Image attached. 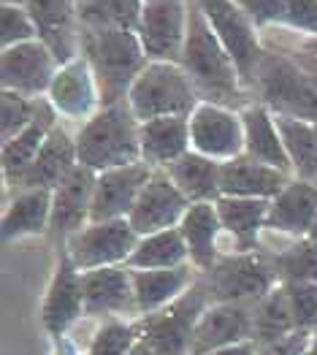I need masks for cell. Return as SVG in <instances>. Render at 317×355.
I'll return each instance as SVG.
<instances>
[{"label":"cell","mask_w":317,"mask_h":355,"mask_svg":"<svg viewBox=\"0 0 317 355\" xmlns=\"http://www.w3.org/2000/svg\"><path fill=\"white\" fill-rule=\"evenodd\" d=\"M179 65L190 76L198 98L206 103H220L233 109L244 98V85L236 71V62L214 35L196 0H187V38Z\"/></svg>","instance_id":"1"},{"label":"cell","mask_w":317,"mask_h":355,"mask_svg":"<svg viewBox=\"0 0 317 355\" xmlns=\"http://www.w3.org/2000/svg\"><path fill=\"white\" fill-rule=\"evenodd\" d=\"M82 55L101 89V106L128 101L139 73L149 65L136 30L82 28Z\"/></svg>","instance_id":"2"},{"label":"cell","mask_w":317,"mask_h":355,"mask_svg":"<svg viewBox=\"0 0 317 355\" xmlns=\"http://www.w3.org/2000/svg\"><path fill=\"white\" fill-rule=\"evenodd\" d=\"M142 122L128 101L101 106L76 133L79 163L92 171H109L142 160Z\"/></svg>","instance_id":"3"},{"label":"cell","mask_w":317,"mask_h":355,"mask_svg":"<svg viewBox=\"0 0 317 355\" xmlns=\"http://www.w3.org/2000/svg\"><path fill=\"white\" fill-rule=\"evenodd\" d=\"M252 89H258L263 103L277 117H293L317 122V89L290 52L266 49L255 71Z\"/></svg>","instance_id":"4"},{"label":"cell","mask_w":317,"mask_h":355,"mask_svg":"<svg viewBox=\"0 0 317 355\" xmlns=\"http://www.w3.org/2000/svg\"><path fill=\"white\" fill-rule=\"evenodd\" d=\"M139 122L157 117H190L201 103L190 76L179 62H149L128 92Z\"/></svg>","instance_id":"5"},{"label":"cell","mask_w":317,"mask_h":355,"mask_svg":"<svg viewBox=\"0 0 317 355\" xmlns=\"http://www.w3.org/2000/svg\"><path fill=\"white\" fill-rule=\"evenodd\" d=\"M196 6L203 11L214 35L220 38V44L225 46V52L236 62L241 85L250 89L255 82L258 62L266 52L260 44L258 25L247 17V11L236 0H196Z\"/></svg>","instance_id":"6"},{"label":"cell","mask_w":317,"mask_h":355,"mask_svg":"<svg viewBox=\"0 0 317 355\" xmlns=\"http://www.w3.org/2000/svg\"><path fill=\"white\" fill-rule=\"evenodd\" d=\"M277 268L271 258L255 250H241L209 268V296L217 304H247L260 301L274 291Z\"/></svg>","instance_id":"7"},{"label":"cell","mask_w":317,"mask_h":355,"mask_svg":"<svg viewBox=\"0 0 317 355\" xmlns=\"http://www.w3.org/2000/svg\"><path fill=\"white\" fill-rule=\"evenodd\" d=\"M209 298H212L209 288H201V285L190 288L166 309L152 312L146 318L142 339L157 355H187L193 350L196 328L201 323Z\"/></svg>","instance_id":"8"},{"label":"cell","mask_w":317,"mask_h":355,"mask_svg":"<svg viewBox=\"0 0 317 355\" xmlns=\"http://www.w3.org/2000/svg\"><path fill=\"white\" fill-rule=\"evenodd\" d=\"M139 239L142 236L133 231L128 220H103V223H87L62 247L68 250L76 266L89 271V268L128 263Z\"/></svg>","instance_id":"9"},{"label":"cell","mask_w":317,"mask_h":355,"mask_svg":"<svg viewBox=\"0 0 317 355\" xmlns=\"http://www.w3.org/2000/svg\"><path fill=\"white\" fill-rule=\"evenodd\" d=\"M190 149L217 163L244 155L241 112L201 101L190 114Z\"/></svg>","instance_id":"10"},{"label":"cell","mask_w":317,"mask_h":355,"mask_svg":"<svg viewBox=\"0 0 317 355\" xmlns=\"http://www.w3.org/2000/svg\"><path fill=\"white\" fill-rule=\"evenodd\" d=\"M136 35L149 62H179L187 38V0L144 3Z\"/></svg>","instance_id":"11"},{"label":"cell","mask_w":317,"mask_h":355,"mask_svg":"<svg viewBox=\"0 0 317 355\" xmlns=\"http://www.w3.org/2000/svg\"><path fill=\"white\" fill-rule=\"evenodd\" d=\"M60 71V60L44 41H25L6 46L0 55V82L3 89L38 98L46 95Z\"/></svg>","instance_id":"12"},{"label":"cell","mask_w":317,"mask_h":355,"mask_svg":"<svg viewBox=\"0 0 317 355\" xmlns=\"http://www.w3.org/2000/svg\"><path fill=\"white\" fill-rule=\"evenodd\" d=\"M187 207H190V201L173 184L169 171L166 168H155L149 182L144 184L133 211L128 214V223L133 225V231L139 236H149V234H157V231L176 228L182 223Z\"/></svg>","instance_id":"13"},{"label":"cell","mask_w":317,"mask_h":355,"mask_svg":"<svg viewBox=\"0 0 317 355\" xmlns=\"http://www.w3.org/2000/svg\"><path fill=\"white\" fill-rule=\"evenodd\" d=\"M25 6L38 28V41L52 49L60 65L82 55L79 0H28Z\"/></svg>","instance_id":"14"},{"label":"cell","mask_w":317,"mask_h":355,"mask_svg":"<svg viewBox=\"0 0 317 355\" xmlns=\"http://www.w3.org/2000/svg\"><path fill=\"white\" fill-rule=\"evenodd\" d=\"M152 166L144 160L122 168L101 171L95 182V196H92V214L89 223H103V220H128L133 211L144 184L152 177Z\"/></svg>","instance_id":"15"},{"label":"cell","mask_w":317,"mask_h":355,"mask_svg":"<svg viewBox=\"0 0 317 355\" xmlns=\"http://www.w3.org/2000/svg\"><path fill=\"white\" fill-rule=\"evenodd\" d=\"M46 101L60 117L85 119V122L101 109V89L85 55H76L60 65L58 76L46 92Z\"/></svg>","instance_id":"16"},{"label":"cell","mask_w":317,"mask_h":355,"mask_svg":"<svg viewBox=\"0 0 317 355\" xmlns=\"http://www.w3.org/2000/svg\"><path fill=\"white\" fill-rule=\"evenodd\" d=\"M98 171L76 166L68 177L52 190V234L65 244L74 234H79L89 223L92 214V196H95Z\"/></svg>","instance_id":"17"},{"label":"cell","mask_w":317,"mask_h":355,"mask_svg":"<svg viewBox=\"0 0 317 355\" xmlns=\"http://www.w3.org/2000/svg\"><path fill=\"white\" fill-rule=\"evenodd\" d=\"M85 312V288H82V268L74 263L65 247H60L55 277L44 298V326L52 336L65 334L74 320Z\"/></svg>","instance_id":"18"},{"label":"cell","mask_w":317,"mask_h":355,"mask_svg":"<svg viewBox=\"0 0 317 355\" xmlns=\"http://www.w3.org/2000/svg\"><path fill=\"white\" fill-rule=\"evenodd\" d=\"M255 336V315L247 304H214L203 312L196 328L190 355H209L233 345L250 342Z\"/></svg>","instance_id":"19"},{"label":"cell","mask_w":317,"mask_h":355,"mask_svg":"<svg viewBox=\"0 0 317 355\" xmlns=\"http://www.w3.org/2000/svg\"><path fill=\"white\" fill-rule=\"evenodd\" d=\"M290 179L293 177L280 171V168L258 163L250 155H239V157L223 163V168H220V190H223V196H233V198H266V201H274Z\"/></svg>","instance_id":"20"},{"label":"cell","mask_w":317,"mask_h":355,"mask_svg":"<svg viewBox=\"0 0 317 355\" xmlns=\"http://www.w3.org/2000/svg\"><path fill=\"white\" fill-rule=\"evenodd\" d=\"M85 315H117L136 306L130 266H103L82 271Z\"/></svg>","instance_id":"21"},{"label":"cell","mask_w":317,"mask_h":355,"mask_svg":"<svg viewBox=\"0 0 317 355\" xmlns=\"http://www.w3.org/2000/svg\"><path fill=\"white\" fill-rule=\"evenodd\" d=\"M317 220V182L290 179L282 193L271 201L266 228L290 236H309Z\"/></svg>","instance_id":"22"},{"label":"cell","mask_w":317,"mask_h":355,"mask_svg":"<svg viewBox=\"0 0 317 355\" xmlns=\"http://www.w3.org/2000/svg\"><path fill=\"white\" fill-rule=\"evenodd\" d=\"M76 166H79L76 139H71L68 130L55 128V130L49 133L46 144L38 152V157L30 163V168L17 179L14 184H17L19 190H35V187L55 190Z\"/></svg>","instance_id":"23"},{"label":"cell","mask_w":317,"mask_h":355,"mask_svg":"<svg viewBox=\"0 0 317 355\" xmlns=\"http://www.w3.org/2000/svg\"><path fill=\"white\" fill-rule=\"evenodd\" d=\"M241 122H244V155L293 177V166L277 128V117L263 103H247L241 109Z\"/></svg>","instance_id":"24"},{"label":"cell","mask_w":317,"mask_h":355,"mask_svg":"<svg viewBox=\"0 0 317 355\" xmlns=\"http://www.w3.org/2000/svg\"><path fill=\"white\" fill-rule=\"evenodd\" d=\"M142 160L152 168H169L190 152V117H157L142 122Z\"/></svg>","instance_id":"25"},{"label":"cell","mask_w":317,"mask_h":355,"mask_svg":"<svg viewBox=\"0 0 317 355\" xmlns=\"http://www.w3.org/2000/svg\"><path fill=\"white\" fill-rule=\"evenodd\" d=\"M58 112L52 109L49 101H41V109L35 119L30 122L25 130H19L14 139L3 141V177L6 182H17L25 171L30 168V163L38 157L41 147L46 144L49 133L58 128Z\"/></svg>","instance_id":"26"},{"label":"cell","mask_w":317,"mask_h":355,"mask_svg":"<svg viewBox=\"0 0 317 355\" xmlns=\"http://www.w3.org/2000/svg\"><path fill=\"white\" fill-rule=\"evenodd\" d=\"M52 228V190H19L3 211V239L41 236Z\"/></svg>","instance_id":"27"},{"label":"cell","mask_w":317,"mask_h":355,"mask_svg":"<svg viewBox=\"0 0 317 355\" xmlns=\"http://www.w3.org/2000/svg\"><path fill=\"white\" fill-rule=\"evenodd\" d=\"M176 228L185 239L190 261L196 266L212 268L217 263V236L223 231V223H220V214H217V201L190 204Z\"/></svg>","instance_id":"28"},{"label":"cell","mask_w":317,"mask_h":355,"mask_svg":"<svg viewBox=\"0 0 317 355\" xmlns=\"http://www.w3.org/2000/svg\"><path fill=\"white\" fill-rule=\"evenodd\" d=\"M133 271V293H136V309L152 315L166 309L171 301L187 293L190 285V268H130Z\"/></svg>","instance_id":"29"},{"label":"cell","mask_w":317,"mask_h":355,"mask_svg":"<svg viewBox=\"0 0 317 355\" xmlns=\"http://www.w3.org/2000/svg\"><path fill=\"white\" fill-rule=\"evenodd\" d=\"M258 30L282 25L304 35H317V0H236Z\"/></svg>","instance_id":"30"},{"label":"cell","mask_w":317,"mask_h":355,"mask_svg":"<svg viewBox=\"0 0 317 355\" xmlns=\"http://www.w3.org/2000/svg\"><path fill=\"white\" fill-rule=\"evenodd\" d=\"M220 168H223V163H217V160L190 149L176 163H171L166 171H169L173 184L185 193V198L190 204H203V201H217L223 196V190H220Z\"/></svg>","instance_id":"31"},{"label":"cell","mask_w":317,"mask_h":355,"mask_svg":"<svg viewBox=\"0 0 317 355\" xmlns=\"http://www.w3.org/2000/svg\"><path fill=\"white\" fill-rule=\"evenodd\" d=\"M271 201L266 198H233L220 196L217 198V214L223 223V231H228L241 250H255L258 234L268 223Z\"/></svg>","instance_id":"32"},{"label":"cell","mask_w":317,"mask_h":355,"mask_svg":"<svg viewBox=\"0 0 317 355\" xmlns=\"http://www.w3.org/2000/svg\"><path fill=\"white\" fill-rule=\"evenodd\" d=\"M277 128H280L282 144L288 149L293 177L317 182V122L277 117Z\"/></svg>","instance_id":"33"},{"label":"cell","mask_w":317,"mask_h":355,"mask_svg":"<svg viewBox=\"0 0 317 355\" xmlns=\"http://www.w3.org/2000/svg\"><path fill=\"white\" fill-rule=\"evenodd\" d=\"M190 258L187 244L179 234V228H169V231H157L142 236L133 255L128 258L125 266L130 268H176L185 266V261Z\"/></svg>","instance_id":"34"},{"label":"cell","mask_w":317,"mask_h":355,"mask_svg":"<svg viewBox=\"0 0 317 355\" xmlns=\"http://www.w3.org/2000/svg\"><path fill=\"white\" fill-rule=\"evenodd\" d=\"M293 331H298V328H295V318L290 309L288 291L282 285V288L271 291L266 298H260V306L255 312V342L266 347V345H274V342L290 336Z\"/></svg>","instance_id":"35"},{"label":"cell","mask_w":317,"mask_h":355,"mask_svg":"<svg viewBox=\"0 0 317 355\" xmlns=\"http://www.w3.org/2000/svg\"><path fill=\"white\" fill-rule=\"evenodd\" d=\"M144 0H79L82 28L136 30Z\"/></svg>","instance_id":"36"},{"label":"cell","mask_w":317,"mask_h":355,"mask_svg":"<svg viewBox=\"0 0 317 355\" xmlns=\"http://www.w3.org/2000/svg\"><path fill=\"white\" fill-rule=\"evenodd\" d=\"M277 277L285 282H317V239L304 236L277 258H271Z\"/></svg>","instance_id":"37"},{"label":"cell","mask_w":317,"mask_h":355,"mask_svg":"<svg viewBox=\"0 0 317 355\" xmlns=\"http://www.w3.org/2000/svg\"><path fill=\"white\" fill-rule=\"evenodd\" d=\"M38 109H41L38 98H28V95L3 89V95H0V133H3V141L14 139L19 130H25L35 119Z\"/></svg>","instance_id":"38"},{"label":"cell","mask_w":317,"mask_h":355,"mask_svg":"<svg viewBox=\"0 0 317 355\" xmlns=\"http://www.w3.org/2000/svg\"><path fill=\"white\" fill-rule=\"evenodd\" d=\"M38 38V28L30 17L28 6H0V41L3 49L14 46V44H25V41H35Z\"/></svg>","instance_id":"39"},{"label":"cell","mask_w":317,"mask_h":355,"mask_svg":"<svg viewBox=\"0 0 317 355\" xmlns=\"http://www.w3.org/2000/svg\"><path fill=\"white\" fill-rule=\"evenodd\" d=\"M282 285L288 291L295 328L307 331V328L317 326V282H282Z\"/></svg>","instance_id":"40"},{"label":"cell","mask_w":317,"mask_h":355,"mask_svg":"<svg viewBox=\"0 0 317 355\" xmlns=\"http://www.w3.org/2000/svg\"><path fill=\"white\" fill-rule=\"evenodd\" d=\"M136 328L125 323H106L95 334L89 355H128L136 345Z\"/></svg>","instance_id":"41"},{"label":"cell","mask_w":317,"mask_h":355,"mask_svg":"<svg viewBox=\"0 0 317 355\" xmlns=\"http://www.w3.org/2000/svg\"><path fill=\"white\" fill-rule=\"evenodd\" d=\"M309 345V334L307 331H293L290 336L274 342V345H266L258 355H304Z\"/></svg>","instance_id":"42"},{"label":"cell","mask_w":317,"mask_h":355,"mask_svg":"<svg viewBox=\"0 0 317 355\" xmlns=\"http://www.w3.org/2000/svg\"><path fill=\"white\" fill-rule=\"evenodd\" d=\"M290 58L301 65V71L309 76V82H312L317 89V55H309V52H301V49H298V52H290Z\"/></svg>","instance_id":"43"},{"label":"cell","mask_w":317,"mask_h":355,"mask_svg":"<svg viewBox=\"0 0 317 355\" xmlns=\"http://www.w3.org/2000/svg\"><path fill=\"white\" fill-rule=\"evenodd\" d=\"M209 355H255V345L252 342H241V345H233V347H225V350H217V353Z\"/></svg>","instance_id":"44"},{"label":"cell","mask_w":317,"mask_h":355,"mask_svg":"<svg viewBox=\"0 0 317 355\" xmlns=\"http://www.w3.org/2000/svg\"><path fill=\"white\" fill-rule=\"evenodd\" d=\"M128 355H157V353H155V350H152V347L146 345L144 339H139V342L133 345V350H130Z\"/></svg>","instance_id":"45"},{"label":"cell","mask_w":317,"mask_h":355,"mask_svg":"<svg viewBox=\"0 0 317 355\" xmlns=\"http://www.w3.org/2000/svg\"><path fill=\"white\" fill-rule=\"evenodd\" d=\"M301 52H309V55H317V35H307L301 41Z\"/></svg>","instance_id":"46"},{"label":"cell","mask_w":317,"mask_h":355,"mask_svg":"<svg viewBox=\"0 0 317 355\" xmlns=\"http://www.w3.org/2000/svg\"><path fill=\"white\" fill-rule=\"evenodd\" d=\"M304 355H317V334L315 336H309V345H307Z\"/></svg>","instance_id":"47"},{"label":"cell","mask_w":317,"mask_h":355,"mask_svg":"<svg viewBox=\"0 0 317 355\" xmlns=\"http://www.w3.org/2000/svg\"><path fill=\"white\" fill-rule=\"evenodd\" d=\"M3 3H8V6H25L28 0H3Z\"/></svg>","instance_id":"48"},{"label":"cell","mask_w":317,"mask_h":355,"mask_svg":"<svg viewBox=\"0 0 317 355\" xmlns=\"http://www.w3.org/2000/svg\"><path fill=\"white\" fill-rule=\"evenodd\" d=\"M312 239H317V220H315V225H312V234H309Z\"/></svg>","instance_id":"49"},{"label":"cell","mask_w":317,"mask_h":355,"mask_svg":"<svg viewBox=\"0 0 317 355\" xmlns=\"http://www.w3.org/2000/svg\"><path fill=\"white\" fill-rule=\"evenodd\" d=\"M144 3H171V0H144Z\"/></svg>","instance_id":"50"}]
</instances>
